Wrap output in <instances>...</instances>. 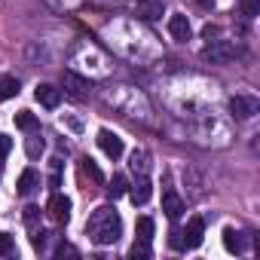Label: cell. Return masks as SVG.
Here are the masks:
<instances>
[{
  "label": "cell",
  "instance_id": "7402d4cb",
  "mask_svg": "<svg viewBox=\"0 0 260 260\" xmlns=\"http://www.w3.org/2000/svg\"><path fill=\"white\" fill-rule=\"evenodd\" d=\"M16 251V242H13V236L10 233H0V257H10Z\"/></svg>",
  "mask_w": 260,
  "mask_h": 260
},
{
  "label": "cell",
  "instance_id": "f546056e",
  "mask_svg": "<svg viewBox=\"0 0 260 260\" xmlns=\"http://www.w3.org/2000/svg\"><path fill=\"white\" fill-rule=\"evenodd\" d=\"M196 4H199L202 10H211V7H214V0H196Z\"/></svg>",
  "mask_w": 260,
  "mask_h": 260
},
{
  "label": "cell",
  "instance_id": "484cf974",
  "mask_svg": "<svg viewBox=\"0 0 260 260\" xmlns=\"http://www.w3.org/2000/svg\"><path fill=\"white\" fill-rule=\"evenodd\" d=\"M55 257H80V251L74 245H58L55 248Z\"/></svg>",
  "mask_w": 260,
  "mask_h": 260
},
{
  "label": "cell",
  "instance_id": "5bb4252c",
  "mask_svg": "<svg viewBox=\"0 0 260 260\" xmlns=\"http://www.w3.org/2000/svg\"><path fill=\"white\" fill-rule=\"evenodd\" d=\"M128 166H132V172H138V175H147V172H150V156H147V150H135L132 156H128Z\"/></svg>",
  "mask_w": 260,
  "mask_h": 260
},
{
  "label": "cell",
  "instance_id": "f1b7e54d",
  "mask_svg": "<svg viewBox=\"0 0 260 260\" xmlns=\"http://www.w3.org/2000/svg\"><path fill=\"white\" fill-rule=\"evenodd\" d=\"M202 34H205V37H208V40H211V37H214V34H217V28H214V25H205V28H202Z\"/></svg>",
  "mask_w": 260,
  "mask_h": 260
},
{
  "label": "cell",
  "instance_id": "d6986e66",
  "mask_svg": "<svg viewBox=\"0 0 260 260\" xmlns=\"http://www.w3.org/2000/svg\"><path fill=\"white\" fill-rule=\"evenodd\" d=\"M107 193H110L113 199H119V196H125V193H128V181H125V175H113V181H110V187H107Z\"/></svg>",
  "mask_w": 260,
  "mask_h": 260
},
{
  "label": "cell",
  "instance_id": "cb8c5ba5",
  "mask_svg": "<svg viewBox=\"0 0 260 260\" xmlns=\"http://www.w3.org/2000/svg\"><path fill=\"white\" fill-rule=\"evenodd\" d=\"M239 10H242L245 19H254V16L260 13V0H242V7H239Z\"/></svg>",
  "mask_w": 260,
  "mask_h": 260
},
{
  "label": "cell",
  "instance_id": "ffe728a7",
  "mask_svg": "<svg viewBox=\"0 0 260 260\" xmlns=\"http://www.w3.org/2000/svg\"><path fill=\"white\" fill-rule=\"evenodd\" d=\"M128 257H132V260H150V242H135L132 248H128Z\"/></svg>",
  "mask_w": 260,
  "mask_h": 260
},
{
  "label": "cell",
  "instance_id": "ac0fdd59",
  "mask_svg": "<svg viewBox=\"0 0 260 260\" xmlns=\"http://www.w3.org/2000/svg\"><path fill=\"white\" fill-rule=\"evenodd\" d=\"M138 16H141L144 22H153V19H159V16H162V4H144V0H141Z\"/></svg>",
  "mask_w": 260,
  "mask_h": 260
},
{
  "label": "cell",
  "instance_id": "277c9868",
  "mask_svg": "<svg viewBox=\"0 0 260 260\" xmlns=\"http://www.w3.org/2000/svg\"><path fill=\"white\" fill-rule=\"evenodd\" d=\"M98 147L104 150V156H110V159H119L122 156V138L119 135H113L110 132V128H101V132H98Z\"/></svg>",
  "mask_w": 260,
  "mask_h": 260
},
{
  "label": "cell",
  "instance_id": "8992f818",
  "mask_svg": "<svg viewBox=\"0 0 260 260\" xmlns=\"http://www.w3.org/2000/svg\"><path fill=\"white\" fill-rule=\"evenodd\" d=\"M181 236H184V239H181L184 248H199L202 239H205V220H202V217H190V220H187V230H184Z\"/></svg>",
  "mask_w": 260,
  "mask_h": 260
},
{
  "label": "cell",
  "instance_id": "52a82bcc",
  "mask_svg": "<svg viewBox=\"0 0 260 260\" xmlns=\"http://www.w3.org/2000/svg\"><path fill=\"white\" fill-rule=\"evenodd\" d=\"M230 110L236 119H251L257 113V98H248V95H233L230 98Z\"/></svg>",
  "mask_w": 260,
  "mask_h": 260
},
{
  "label": "cell",
  "instance_id": "603a6c76",
  "mask_svg": "<svg viewBox=\"0 0 260 260\" xmlns=\"http://www.w3.org/2000/svg\"><path fill=\"white\" fill-rule=\"evenodd\" d=\"M25 150H28V156H31V159H37V156L43 153V138H37V135H34V138H28Z\"/></svg>",
  "mask_w": 260,
  "mask_h": 260
},
{
  "label": "cell",
  "instance_id": "2e32d148",
  "mask_svg": "<svg viewBox=\"0 0 260 260\" xmlns=\"http://www.w3.org/2000/svg\"><path fill=\"white\" fill-rule=\"evenodd\" d=\"M40 122H37V116L31 113V110H19L16 113V128H22V132H34Z\"/></svg>",
  "mask_w": 260,
  "mask_h": 260
},
{
  "label": "cell",
  "instance_id": "d4e9b609",
  "mask_svg": "<svg viewBox=\"0 0 260 260\" xmlns=\"http://www.w3.org/2000/svg\"><path fill=\"white\" fill-rule=\"evenodd\" d=\"M37 217H40V208H34V205H28L25 208V223L34 230V223H37Z\"/></svg>",
  "mask_w": 260,
  "mask_h": 260
},
{
  "label": "cell",
  "instance_id": "9a60e30c",
  "mask_svg": "<svg viewBox=\"0 0 260 260\" xmlns=\"http://www.w3.org/2000/svg\"><path fill=\"white\" fill-rule=\"evenodd\" d=\"M19 80L16 77H4V80H0V101H10V98H16L19 95Z\"/></svg>",
  "mask_w": 260,
  "mask_h": 260
},
{
  "label": "cell",
  "instance_id": "9c48e42d",
  "mask_svg": "<svg viewBox=\"0 0 260 260\" xmlns=\"http://www.w3.org/2000/svg\"><path fill=\"white\" fill-rule=\"evenodd\" d=\"M169 34H172L175 40H181V43H184V40H190V34H193L190 19H187V16H181V13H178V16H172V19H169Z\"/></svg>",
  "mask_w": 260,
  "mask_h": 260
},
{
  "label": "cell",
  "instance_id": "e0dca14e",
  "mask_svg": "<svg viewBox=\"0 0 260 260\" xmlns=\"http://www.w3.org/2000/svg\"><path fill=\"white\" fill-rule=\"evenodd\" d=\"M135 230H138V239H141V242H153V230H156V226H153V217H147V214L138 217V226H135Z\"/></svg>",
  "mask_w": 260,
  "mask_h": 260
},
{
  "label": "cell",
  "instance_id": "7a4b0ae2",
  "mask_svg": "<svg viewBox=\"0 0 260 260\" xmlns=\"http://www.w3.org/2000/svg\"><path fill=\"white\" fill-rule=\"evenodd\" d=\"M202 58L211 61V64H226L236 58V46L230 40H211L205 49H202Z\"/></svg>",
  "mask_w": 260,
  "mask_h": 260
},
{
  "label": "cell",
  "instance_id": "30bf717a",
  "mask_svg": "<svg viewBox=\"0 0 260 260\" xmlns=\"http://www.w3.org/2000/svg\"><path fill=\"white\" fill-rule=\"evenodd\" d=\"M150 193H153V187H150V178H147V175H141L132 187H128V196H132L135 205H144V202L150 199Z\"/></svg>",
  "mask_w": 260,
  "mask_h": 260
},
{
  "label": "cell",
  "instance_id": "4fadbf2b",
  "mask_svg": "<svg viewBox=\"0 0 260 260\" xmlns=\"http://www.w3.org/2000/svg\"><path fill=\"white\" fill-rule=\"evenodd\" d=\"M223 248H226L230 254H242V251H245V239H242V233L226 230V233H223Z\"/></svg>",
  "mask_w": 260,
  "mask_h": 260
},
{
  "label": "cell",
  "instance_id": "4316f807",
  "mask_svg": "<svg viewBox=\"0 0 260 260\" xmlns=\"http://www.w3.org/2000/svg\"><path fill=\"white\" fill-rule=\"evenodd\" d=\"M10 147H13V141H10L7 135H0V156H7V153H10Z\"/></svg>",
  "mask_w": 260,
  "mask_h": 260
},
{
  "label": "cell",
  "instance_id": "7c38bea8",
  "mask_svg": "<svg viewBox=\"0 0 260 260\" xmlns=\"http://www.w3.org/2000/svg\"><path fill=\"white\" fill-rule=\"evenodd\" d=\"M37 187H40V178H37V172H34V169H25V172L19 175V184H16L19 196H31Z\"/></svg>",
  "mask_w": 260,
  "mask_h": 260
},
{
  "label": "cell",
  "instance_id": "83f0119b",
  "mask_svg": "<svg viewBox=\"0 0 260 260\" xmlns=\"http://www.w3.org/2000/svg\"><path fill=\"white\" fill-rule=\"evenodd\" d=\"M172 245H175V248H184V242H181V230H172Z\"/></svg>",
  "mask_w": 260,
  "mask_h": 260
},
{
  "label": "cell",
  "instance_id": "44dd1931",
  "mask_svg": "<svg viewBox=\"0 0 260 260\" xmlns=\"http://www.w3.org/2000/svg\"><path fill=\"white\" fill-rule=\"evenodd\" d=\"M80 169H83V175H89L95 184H104V175H101V169H98L92 159H83V166H80Z\"/></svg>",
  "mask_w": 260,
  "mask_h": 260
},
{
  "label": "cell",
  "instance_id": "5b68a950",
  "mask_svg": "<svg viewBox=\"0 0 260 260\" xmlns=\"http://www.w3.org/2000/svg\"><path fill=\"white\" fill-rule=\"evenodd\" d=\"M46 214H49L55 223H68V217H71V199L61 196V193H52V199H49V205H46Z\"/></svg>",
  "mask_w": 260,
  "mask_h": 260
},
{
  "label": "cell",
  "instance_id": "8fae6325",
  "mask_svg": "<svg viewBox=\"0 0 260 260\" xmlns=\"http://www.w3.org/2000/svg\"><path fill=\"white\" fill-rule=\"evenodd\" d=\"M162 211H166L172 220H178V217L184 214V199H181L175 190H166V193H162Z\"/></svg>",
  "mask_w": 260,
  "mask_h": 260
},
{
  "label": "cell",
  "instance_id": "ba28073f",
  "mask_svg": "<svg viewBox=\"0 0 260 260\" xmlns=\"http://www.w3.org/2000/svg\"><path fill=\"white\" fill-rule=\"evenodd\" d=\"M34 98H37L43 107L55 110V107L61 104V89H55V86H49V83H40V86L34 89Z\"/></svg>",
  "mask_w": 260,
  "mask_h": 260
},
{
  "label": "cell",
  "instance_id": "6da1fadb",
  "mask_svg": "<svg viewBox=\"0 0 260 260\" xmlns=\"http://www.w3.org/2000/svg\"><path fill=\"white\" fill-rule=\"evenodd\" d=\"M119 233H122V220H119V214H116V208H110V205H101V208H95L92 211V217L86 220V236L95 242V245H113L116 239H119Z\"/></svg>",
  "mask_w": 260,
  "mask_h": 260
},
{
  "label": "cell",
  "instance_id": "3957f363",
  "mask_svg": "<svg viewBox=\"0 0 260 260\" xmlns=\"http://www.w3.org/2000/svg\"><path fill=\"white\" fill-rule=\"evenodd\" d=\"M61 86H64V92H68L74 101H83V98H89V89H92V83H89L86 77L74 74V71H64V74H61Z\"/></svg>",
  "mask_w": 260,
  "mask_h": 260
}]
</instances>
